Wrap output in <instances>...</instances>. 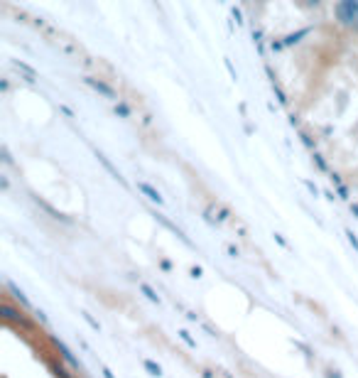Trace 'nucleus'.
I'll return each instance as SVG.
<instances>
[{
  "instance_id": "5",
  "label": "nucleus",
  "mask_w": 358,
  "mask_h": 378,
  "mask_svg": "<svg viewBox=\"0 0 358 378\" xmlns=\"http://www.w3.org/2000/svg\"><path fill=\"white\" fill-rule=\"evenodd\" d=\"M143 292H145V295H148L150 300H152V302H155V305H157V302H160V297H157V295H155V292L150 290L148 285H143Z\"/></svg>"
},
{
  "instance_id": "4",
  "label": "nucleus",
  "mask_w": 358,
  "mask_h": 378,
  "mask_svg": "<svg viewBox=\"0 0 358 378\" xmlns=\"http://www.w3.org/2000/svg\"><path fill=\"white\" fill-rule=\"evenodd\" d=\"M145 371H148L150 376H155V378L162 376V369H160V366H155L152 361H145Z\"/></svg>"
},
{
  "instance_id": "3",
  "label": "nucleus",
  "mask_w": 358,
  "mask_h": 378,
  "mask_svg": "<svg viewBox=\"0 0 358 378\" xmlns=\"http://www.w3.org/2000/svg\"><path fill=\"white\" fill-rule=\"evenodd\" d=\"M2 317H7V320H15V322H20L22 327H30V322L25 320V317H17V315H15V312H12V310H10L7 305H2Z\"/></svg>"
},
{
  "instance_id": "7",
  "label": "nucleus",
  "mask_w": 358,
  "mask_h": 378,
  "mask_svg": "<svg viewBox=\"0 0 358 378\" xmlns=\"http://www.w3.org/2000/svg\"><path fill=\"white\" fill-rule=\"evenodd\" d=\"M179 337H181V339H184V342H186V344H189V347H194V344H196V342H194V339H191V337H189V332H184V329H181V332H179Z\"/></svg>"
},
{
  "instance_id": "1",
  "label": "nucleus",
  "mask_w": 358,
  "mask_h": 378,
  "mask_svg": "<svg viewBox=\"0 0 358 378\" xmlns=\"http://www.w3.org/2000/svg\"><path fill=\"white\" fill-rule=\"evenodd\" d=\"M336 17H339L341 22L354 25V20H358V0H344V2L339 5V10H336Z\"/></svg>"
},
{
  "instance_id": "6",
  "label": "nucleus",
  "mask_w": 358,
  "mask_h": 378,
  "mask_svg": "<svg viewBox=\"0 0 358 378\" xmlns=\"http://www.w3.org/2000/svg\"><path fill=\"white\" fill-rule=\"evenodd\" d=\"M81 315H84V317H86V322H89L91 327H93V329H101V327H98V322L93 320V317H91L89 312H86V310H81Z\"/></svg>"
},
{
  "instance_id": "2",
  "label": "nucleus",
  "mask_w": 358,
  "mask_h": 378,
  "mask_svg": "<svg viewBox=\"0 0 358 378\" xmlns=\"http://www.w3.org/2000/svg\"><path fill=\"white\" fill-rule=\"evenodd\" d=\"M52 342H54V347H57V351H59L61 356H64V361H66L69 366H74V369H79V361H76V356H74L71 351L66 349L64 344H61V339H52Z\"/></svg>"
},
{
  "instance_id": "8",
  "label": "nucleus",
  "mask_w": 358,
  "mask_h": 378,
  "mask_svg": "<svg viewBox=\"0 0 358 378\" xmlns=\"http://www.w3.org/2000/svg\"><path fill=\"white\" fill-rule=\"evenodd\" d=\"M103 376H106V378H116L113 374H111V371H108V369H106V366H103Z\"/></svg>"
}]
</instances>
